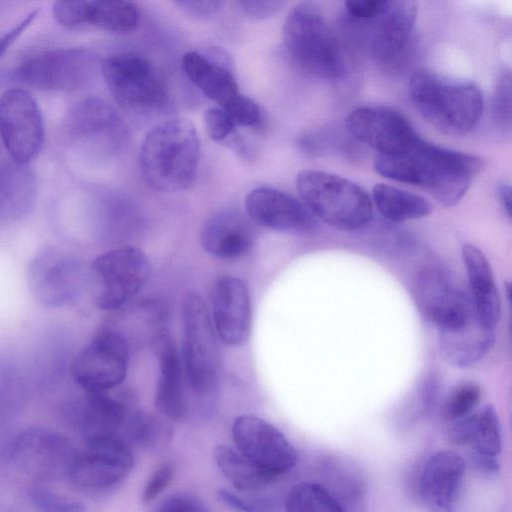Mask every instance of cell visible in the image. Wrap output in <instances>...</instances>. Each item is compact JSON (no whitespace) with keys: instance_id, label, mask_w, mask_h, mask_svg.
Instances as JSON below:
<instances>
[{"instance_id":"obj_1","label":"cell","mask_w":512,"mask_h":512,"mask_svg":"<svg viewBox=\"0 0 512 512\" xmlns=\"http://www.w3.org/2000/svg\"><path fill=\"white\" fill-rule=\"evenodd\" d=\"M482 166L475 155L429 143L420 136L405 151L377 155L374 161L377 173L419 186L446 207L461 200Z\"/></svg>"},{"instance_id":"obj_2","label":"cell","mask_w":512,"mask_h":512,"mask_svg":"<svg viewBox=\"0 0 512 512\" xmlns=\"http://www.w3.org/2000/svg\"><path fill=\"white\" fill-rule=\"evenodd\" d=\"M200 141L193 124L176 118L153 127L139 151L144 181L154 190L173 193L189 188L197 176Z\"/></svg>"},{"instance_id":"obj_3","label":"cell","mask_w":512,"mask_h":512,"mask_svg":"<svg viewBox=\"0 0 512 512\" xmlns=\"http://www.w3.org/2000/svg\"><path fill=\"white\" fill-rule=\"evenodd\" d=\"M410 98L420 114L439 131L453 136L470 133L483 111L478 86L421 69L409 82Z\"/></svg>"},{"instance_id":"obj_4","label":"cell","mask_w":512,"mask_h":512,"mask_svg":"<svg viewBox=\"0 0 512 512\" xmlns=\"http://www.w3.org/2000/svg\"><path fill=\"white\" fill-rule=\"evenodd\" d=\"M296 188L308 211L323 222L342 230H355L373 216V203L358 184L332 173L302 170Z\"/></svg>"},{"instance_id":"obj_5","label":"cell","mask_w":512,"mask_h":512,"mask_svg":"<svg viewBox=\"0 0 512 512\" xmlns=\"http://www.w3.org/2000/svg\"><path fill=\"white\" fill-rule=\"evenodd\" d=\"M283 40L293 60L309 74L335 80L344 73L340 43L314 4L302 2L290 10Z\"/></svg>"},{"instance_id":"obj_6","label":"cell","mask_w":512,"mask_h":512,"mask_svg":"<svg viewBox=\"0 0 512 512\" xmlns=\"http://www.w3.org/2000/svg\"><path fill=\"white\" fill-rule=\"evenodd\" d=\"M182 324L184 375L195 393L208 395L218 381L220 354L206 304L196 292H189L183 298Z\"/></svg>"},{"instance_id":"obj_7","label":"cell","mask_w":512,"mask_h":512,"mask_svg":"<svg viewBox=\"0 0 512 512\" xmlns=\"http://www.w3.org/2000/svg\"><path fill=\"white\" fill-rule=\"evenodd\" d=\"M96 286L95 304L105 311L125 307L146 285L151 274L149 259L138 248L109 250L91 264Z\"/></svg>"},{"instance_id":"obj_8","label":"cell","mask_w":512,"mask_h":512,"mask_svg":"<svg viewBox=\"0 0 512 512\" xmlns=\"http://www.w3.org/2000/svg\"><path fill=\"white\" fill-rule=\"evenodd\" d=\"M417 8L411 1H387L380 12L360 25L368 53L387 70L402 68L413 44Z\"/></svg>"},{"instance_id":"obj_9","label":"cell","mask_w":512,"mask_h":512,"mask_svg":"<svg viewBox=\"0 0 512 512\" xmlns=\"http://www.w3.org/2000/svg\"><path fill=\"white\" fill-rule=\"evenodd\" d=\"M129 345L126 336L112 328L98 332L76 355L71 373L88 394L110 392L126 377Z\"/></svg>"},{"instance_id":"obj_10","label":"cell","mask_w":512,"mask_h":512,"mask_svg":"<svg viewBox=\"0 0 512 512\" xmlns=\"http://www.w3.org/2000/svg\"><path fill=\"white\" fill-rule=\"evenodd\" d=\"M97 69L95 55L83 48H58L35 53L18 67L26 85L43 91H73L86 86Z\"/></svg>"},{"instance_id":"obj_11","label":"cell","mask_w":512,"mask_h":512,"mask_svg":"<svg viewBox=\"0 0 512 512\" xmlns=\"http://www.w3.org/2000/svg\"><path fill=\"white\" fill-rule=\"evenodd\" d=\"M27 281L34 297L43 305L64 307L78 299L85 284V271L77 257L49 246L31 260Z\"/></svg>"},{"instance_id":"obj_12","label":"cell","mask_w":512,"mask_h":512,"mask_svg":"<svg viewBox=\"0 0 512 512\" xmlns=\"http://www.w3.org/2000/svg\"><path fill=\"white\" fill-rule=\"evenodd\" d=\"M114 99L126 108H151L164 104L167 89L148 60L132 53L111 55L100 64Z\"/></svg>"},{"instance_id":"obj_13","label":"cell","mask_w":512,"mask_h":512,"mask_svg":"<svg viewBox=\"0 0 512 512\" xmlns=\"http://www.w3.org/2000/svg\"><path fill=\"white\" fill-rule=\"evenodd\" d=\"M75 453L67 437L45 428L22 431L8 449L13 466L36 480H52L67 475Z\"/></svg>"},{"instance_id":"obj_14","label":"cell","mask_w":512,"mask_h":512,"mask_svg":"<svg viewBox=\"0 0 512 512\" xmlns=\"http://www.w3.org/2000/svg\"><path fill=\"white\" fill-rule=\"evenodd\" d=\"M133 464L131 448L123 440H91L84 442L82 450L76 451L67 476L80 489L102 491L123 481Z\"/></svg>"},{"instance_id":"obj_15","label":"cell","mask_w":512,"mask_h":512,"mask_svg":"<svg viewBox=\"0 0 512 512\" xmlns=\"http://www.w3.org/2000/svg\"><path fill=\"white\" fill-rule=\"evenodd\" d=\"M0 133L12 160L29 164L44 142V122L34 97L13 88L0 97Z\"/></svg>"},{"instance_id":"obj_16","label":"cell","mask_w":512,"mask_h":512,"mask_svg":"<svg viewBox=\"0 0 512 512\" xmlns=\"http://www.w3.org/2000/svg\"><path fill=\"white\" fill-rule=\"evenodd\" d=\"M232 438L241 454L275 479L298 461V453L285 435L257 416H238L232 425Z\"/></svg>"},{"instance_id":"obj_17","label":"cell","mask_w":512,"mask_h":512,"mask_svg":"<svg viewBox=\"0 0 512 512\" xmlns=\"http://www.w3.org/2000/svg\"><path fill=\"white\" fill-rule=\"evenodd\" d=\"M345 126L351 136L377 155L403 152L419 137L407 117L390 107H359L348 115Z\"/></svg>"},{"instance_id":"obj_18","label":"cell","mask_w":512,"mask_h":512,"mask_svg":"<svg viewBox=\"0 0 512 512\" xmlns=\"http://www.w3.org/2000/svg\"><path fill=\"white\" fill-rule=\"evenodd\" d=\"M413 293L423 315L438 329L463 321L475 309L471 297L455 287L437 266H426L419 271Z\"/></svg>"},{"instance_id":"obj_19","label":"cell","mask_w":512,"mask_h":512,"mask_svg":"<svg viewBox=\"0 0 512 512\" xmlns=\"http://www.w3.org/2000/svg\"><path fill=\"white\" fill-rule=\"evenodd\" d=\"M66 127L72 139L108 152L115 151L125 137L116 110L98 97L75 103L68 112Z\"/></svg>"},{"instance_id":"obj_20","label":"cell","mask_w":512,"mask_h":512,"mask_svg":"<svg viewBox=\"0 0 512 512\" xmlns=\"http://www.w3.org/2000/svg\"><path fill=\"white\" fill-rule=\"evenodd\" d=\"M215 332L228 345L244 344L251 328V300L247 285L234 276L221 277L213 294Z\"/></svg>"},{"instance_id":"obj_21","label":"cell","mask_w":512,"mask_h":512,"mask_svg":"<svg viewBox=\"0 0 512 512\" xmlns=\"http://www.w3.org/2000/svg\"><path fill=\"white\" fill-rule=\"evenodd\" d=\"M152 345L159 367L155 406L165 418L181 421L188 414V403L183 384V363L176 344L171 334L161 329L154 335Z\"/></svg>"},{"instance_id":"obj_22","label":"cell","mask_w":512,"mask_h":512,"mask_svg":"<svg viewBox=\"0 0 512 512\" xmlns=\"http://www.w3.org/2000/svg\"><path fill=\"white\" fill-rule=\"evenodd\" d=\"M465 476V462L451 450L433 454L426 462L419 483L420 496L431 512H454Z\"/></svg>"},{"instance_id":"obj_23","label":"cell","mask_w":512,"mask_h":512,"mask_svg":"<svg viewBox=\"0 0 512 512\" xmlns=\"http://www.w3.org/2000/svg\"><path fill=\"white\" fill-rule=\"evenodd\" d=\"M247 217L253 223L284 232H300L313 225L312 214L291 195L274 188L259 187L245 198Z\"/></svg>"},{"instance_id":"obj_24","label":"cell","mask_w":512,"mask_h":512,"mask_svg":"<svg viewBox=\"0 0 512 512\" xmlns=\"http://www.w3.org/2000/svg\"><path fill=\"white\" fill-rule=\"evenodd\" d=\"M442 358L457 368L470 367L484 358L495 342L494 329L485 326L474 311L464 321L438 329Z\"/></svg>"},{"instance_id":"obj_25","label":"cell","mask_w":512,"mask_h":512,"mask_svg":"<svg viewBox=\"0 0 512 512\" xmlns=\"http://www.w3.org/2000/svg\"><path fill=\"white\" fill-rule=\"evenodd\" d=\"M201 245L209 254L231 259L244 255L254 244L255 230L248 217L234 209L212 214L203 224Z\"/></svg>"},{"instance_id":"obj_26","label":"cell","mask_w":512,"mask_h":512,"mask_svg":"<svg viewBox=\"0 0 512 512\" xmlns=\"http://www.w3.org/2000/svg\"><path fill=\"white\" fill-rule=\"evenodd\" d=\"M133 411L126 401L109 392L87 393L77 413V426L83 442L107 438L126 442L125 430Z\"/></svg>"},{"instance_id":"obj_27","label":"cell","mask_w":512,"mask_h":512,"mask_svg":"<svg viewBox=\"0 0 512 512\" xmlns=\"http://www.w3.org/2000/svg\"><path fill=\"white\" fill-rule=\"evenodd\" d=\"M462 257L475 311L485 326L495 329L501 317V300L492 268L482 251L472 244L463 246Z\"/></svg>"},{"instance_id":"obj_28","label":"cell","mask_w":512,"mask_h":512,"mask_svg":"<svg viewBox=\"0 0 512 512\" xmlns=\"http://www.w3.org/2000/svg\"><path fill=\"white\" fill-rule=\"evenodd\" d=\"M36 194V176L28 164L14 160L0 164V222L24 217L33 206Z\"/></svg>"},{"instance_id":"obj_29","label":"cell","mask_w":512,"mask_h":512,"mask_svg":"<svg viewBox=\"0 0 512 512\" xmlns=\"http://www.w3.org/2000/svg\"><path fill=\"white\" fill-rule=\"evenodd\" d=\"M448 433L451 442L470 445L476 456L495 458L500 453V424L491 406L452 422Z\"/></svg>"},{"instance_id":"obj_30","label":"cell","mask_w":512,"mask_h":512,"mask_svg":"<svg viewBox=\"0 0 512 512\" xmlns=\"http://www.w3.org/2000/svg\"><path fill=\"white\" fill-rule=\"evenodd\" d=\"M182 67L189 80L220 108L240 93L233 74L199 52L185 53Z\"/></svg>"},{"instance_id":"obj_31","label":"cell","mask_w":512,"mask_h":512,"mask_svg":"<svg viewBox=\"0 0 512 512\" xmlns=\"http://www.w3.org/2000/svg\"><path fill=\"white\" fill-rule=\"evenodd\" d=\"M213 454L219 470L238 491H258L275 480L233 447L218 445Z\"/></svg>"},{"instance_id":"obj_32","label":"cell","mask_w":512,"mask_h":512,"mask_svg":"<svg viewBox=\"0 0 512 512\" xmlns=\"http://www.w3.org/2000/svg\"><path fill=\"white\" fill-rule=\"evenodd\" d=\"M372 198L380 214L393 222L420 219L432 211L425 198L387 184H376Z\"/></svg>"},{"instance_id":"obj_33","label":"cell","mask_w":512,"mask_h":512,"mask_svg":"<svg viewBox=\"0 0 512 512\" xmlns=\"http://www.w3.org/2000/svg\"><path fill=\"white\" fill-rule=\"evenodd\" d=\"M138 21L139 10L132 2L84 1L83 24H90L115 33H127L136 28Z\"/></svg>"},{"instance_id":"obj_34","label":"cell","mask_w":512,"mask_h":512,"mask_svg":"<svg viewBox=\"0 0 512 512\" xmlns=\"http://www.w3.org/2000/svg\"><path fill=\"white\" fill-rule=\"evenodd\" d=\"M286 512H345L341 503L323 486L302 482L291 488L285 500Z\"/></svg>"},{"instance_id":"obj_35","label":"cell","mask_w":512,"mask_h":512,"mask_svg":"<svg viewBox=\"0 0 512 512\" xmlns=\"http://www.w3.org/2000/svg\"><path fill=\"white\" fill-rule=\"evenodd\" d=\"M481 398V389L474 382H465L455 387L447 397L443 415L449 422L460 420L474 412Z\"/></svg>"},{"instance_id":"obj_36","label":"cell","mask_w":512,"mask_h":512,"mask_svg":"<svg viewBox=\"0 0 512 512\" xmlns=\"http://www.w3.org/2000/svg\"><path fill=\"white\" fill-rule=\"evenodd\" d=\"M28 497L39 512H86L81 502L42 486L32 487Z\"/></svg>"},{"instance_id":"obj_37","label":"cell","mask_w":512,"mask_h":512,"mask_svg":"<svg viewBox=\"0 0 512 512\" xmlns=\"http://www.w3.org/2000/svg\"><path fill=\"white\" fill-rule=\"evenodd\" d=\"M492 110L498 124L509 128L511 124V76L509 71L502 72L496 81Z\"/></svg>"},{"instance_id":"obj_38","label":"cell","mask_w":512,"mask_h":512,"mask_svg":"<svg viewBox=\"0 0 512 512\" xmlns=\"http://www.w3.org/2000/svg\"><path fill=\"white\" fill-rule=\"evenodd\" d=\"M222 109L235 125L255 126L261 119L260 108L257 103L242 93L233 97Z\"/></svg>"},{"instance_id":"obj_39","label":"cell","mask_w":512,"mask_h":512,"mask_svg":"<svg viewBox=\"0 0 512 512\" xmlns=\"http://www.w3.org/2000/svg\"><path fill=\"white\" fill-rule=\"evenodd\" d=\"M218 499L237 512H273L275 503L265 497H246L226 489L217 491Z\"/></svg>"},{"instance_id":"obj_40","label":"cell","mask_w":512,"mask_h":512,"mask_svg":"<svg viewBox=\"0 0 512 512\" xmlns=\"http://www.w3.org/2000/svg\"><path fill=\"white\" fill-rule=\"evenodd\" d=\"M207 134L215 142H222L234 131L235 124L228 114L220 107H212L204 114Z\"/></svg>"},{"instance_id":"obj_41","label":"cell","mask_w":512,"mask_h":512,"mask_svg":"<svg viewBox=\"0 0 512 512\" xmlns=\"http://www.w3.org/2000/svg\"><path fill=\"white\" fill-rule=\"evenodd\" d=\"M174 474L175 466L172 462L166 461L160 465L143 488L142 503L147 504L157 498L170 485Z\"/></svg>"},{"instance_id":"obj_42","label":"cell","mask_w":512,"mask_h":512,"mask_svg":"<svg viewBox=\"0 0 512 512\" xmlns=\"http://www.w3.org/2000/svg\"><path fill=\"white\" fill-rule=\"evenodd\" d=\"M154 512H211L196 496L188 493H175L166 497Z\"/></svg>"},{"instance_id":"obj_43","label":"cell","mask_w":512,"mask_h":512,"mask_svg":"<svg viewBox=\"0 0 512 512\" xmlns=\"http://www.w3.org/2000/svg\"><path fill=\"white\" fill-rule=\"evenodd\" d=\"M238 4L249 17L266 19L276 14L285 5V2L278 0H242Z\"/></svg>"},{"instance_id":"obj_44","label":"cell","mask_w":512,"mask_h":512,"mask_svg":"<svg viewBox=\"0 0 512 512\" xmlns=\"http://www.w3.org/2000/svg\"><path fill=\"white\" fill-rule=\"evenodd\" d=\"M385 0H357L345 2V10L351 21H364L380 12Z\"/></svg>"},{"instance_id":"obj_45","label":"cell","mask_w":512,"mask_h":512,"mask_svg":"<svg viewBox=\"0 0 512 512\" xmlns=\"http://www.w3.org/2000/svg\"><path fill=\"white\" fill-rule=\"evenodd\" d=\"M176 4L187 15L196 19H208L213 17L222 7V1H178Z\"/></svg>"},{"instance_id":"obj_46","label":"cell","mask_w":512,"mask_h":512,"mask_svg":"<svg viewBox=\"0 0 512 512\" xmlns=\"http://www.w3.org/2000/svg\"><path fill=\"white\" fill-rule=\"evenodd\" d=\"M38 10L31 11L20 22L0 36V57L19 38V36L33 23L38 15Z\"/></svg>"},{"instance_id":"obj_47","label":"cell","mask_w":512,"mask_h":512,"mask_svg":"<svg viewBox=\"0 0 512 512\" xmlns=\"http://www.w3.org/2000/svg\"><path fill=\"white\" fill-rule=\"evenodd\" d=\"M498 197L499 200L506 211L507 215L511 216V187L510 184L507 182H501L499 183L497 187Z\"/></svg>"}]
</instances>
